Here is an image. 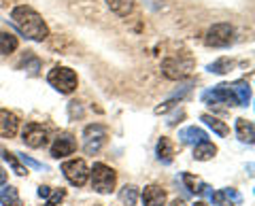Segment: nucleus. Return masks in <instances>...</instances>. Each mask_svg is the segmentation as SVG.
I'll return each mask as SVG.
<instances>
[{
  "label": "nucleus",
  "mask_w": 255,
  "mask_h": 206,
  "mask_svg": "<svg viewBox=\"0 0 255 206\" xmlns=\"http://www.w3.org/2000/svg\"><path fill=\"white\" fill-rule=\"evenodd\" d=\"M21 138H23V142H26L28 147H32V149H41V147L47 145V130L43 128L41 123L30 121V123H26V128H23Z\"/></svg>",
  "instance_id": "9"
},
{
  "label": "nucleus",
  "mask_w": 255,
  "mask_h": 206,
  "mask_svg": "<svg viewBox=\"0 0 255 206\" xmlns=\"http://www.w3.org/2000/svg\"><path fill=\"white\" fill-rule=\"evenodd\" d=\"M107 4L119 17H128L134 11V6H136V0H107Z\"/></svg>",
  "instance_id": "17"
},
{
  "label": "nucleus",
  "mask_w": 255,
  "mask_h": 206,
  "mask_svg": "<svg viewBox=\"0 0 255 206\" xmlns=\"http://www.w3.org/2000/svg\"><path fill=\"white\" fill-rule=\"evenodd\" d=\"M236 134H238V138H241L243 142L253 145V123L249 119H245V117L236 119Z\"/></svg>",
  "instance_id": "19"
},
{
  "label": "nucleus",
  "mask_w": 255,
  "mask_h": 206,
  "mask_svg": "<svg viewBox=\"0 0 255 206\" xmlns=\"http://www.w3.org/2000/svg\"><path fill=\"white\" fill-rule=\"evenodd\" d=\"M90 172H92V187H94V192L111 194L115 189L117 174H115V170L111 168V166H107V164H94V168Z\"/></svg>",
  "instance_id": "2"
},
{
  "label": "nucleus",
  "mask_w": 255,
  "mask_h": 206,
  "mask_svg": "<svg viewBox=\"0 0 255 206\" xmlns=\"http://www.w3.org/2000/svg\"><path fill=\"white\" fill-rule=\"evenodd\" d=\"M119 200H122L126 206H134L138 200V189L134 185H126L122 192H119Z\"/></svg>",
  "instance_id": "23"
},
{
  "label": "nucleus",
  "mask_w": 255,
  "mask_h": 206,
  "mask_svg": "<svg viewBox=\"0 0 255 206\" xmlns=\"http://www.w3.org/2000/svg\"><path fill=\"white\" fill-rule=\"evenodd\" d=\"M211 200H213V204H215V206H234V202L230 200V198H228L226 194H223V189H221V192H213Z\"/></svg>",
  "instance_id": "26"
},
{
  "label": "nucleus",
  "mask_w": 255,
  "mask_h": 206,
  "mask_svg": "<svg viewBox=\"0 0 255 206\" xmlns=\"http://www.w3.org/2000/svg\"><path fill=\"white\" fill-rule=\"evenodd\" d=\"M64 196H66V189H53V192L47 196V206H55L58 202H62L64 200Z\"/></svg>",
  "instance_id": "27"
},
{
  "label": "nucleus",
  "mask_w": 255,
  "mask_h": 206,
  "mask_svg": "<svg viewBox=\"0 0 255 206\" xmlns=\"http://www.w3.org/2000/svg\"><path fill=\"white\" fill-rule=\"evenodd\" d=\"M68 113H70V117H81L83 115V108H81V102H77V100H73V102H70V104H68Z\"/></svg>",
  "instance_id": "29"
},
{
  "label": "nucleus",
  "mask_w": 255,
  "mask_h": 206,
  "mask_svg": "<svg viewBox=\"0 0 255 206\" xmlns=\"http://www.w3.org/2000/svg\"><path fill=\"white\" fill-rule=\"evenodd\" d=\"M105 138H107V130L105 125L100 123H92L83 130V151L87 155H94L100 151V147L105 145Z\"/></svg>",
  "instance_id": "6"
},
{
  "label": "nucleus",
  "mask_w": 255,
  "mask_h": 206,
  "mask_svg": "<svg viewBox=\"0 0 255 206\" xmlns=\"http://www.w3.org/2000/svg\"><path fill=\"white\" fill-rule=\"evenodd\" d=\"M17 36H13L11 32H0V55H9L17 49Z\"/></svg>",
  "instance_id": "20"
},
{
  "label": "nucleus",
  "mask_w": 255,
  "mask_h": 206,
  "mask_svg": "<svg viewBox=\"0 0 255 206\" xmlns=\"http://www.w3.org/2000/svg\"><path fill=\"white\" fill-rule=\"evenodd\" d=\"M142 204L145 206H166V192L159 185H149L142 192Z\"/></svg>",
  "instance_id": "12"
},
{
  "label": "nucleus",
  "mask_w": 255,
  "mask_h": 206,
  "mask_svg": "<svg viewBox=\"0 0 255 206\" xmlns=\"http://www.w3.org/2000/svg\"><path fill=\"white\" fill-rule=\"evenodd\" d=\"M230 66H232V62H230L228 58H221V60H217V62H213V64L209 66V70H211V73L223 75V73H228V70H230Z\"/></svg>",
  "instance_id": "25"
},
{
  "label": "nucleus",
  "mask_w": 255,
  "mask_h": 206,
  "mask_svg": "<svg viewBox=\"0 0 255 206\" xmlns=\"http://www.w3.org/2000/svg\"><path fill=\"white\" fill-rule=\"evenodd\" d=\"M47 81H49V85L55 87L60 94H73L77 90V83H79L75 70H70L66 66H55L53 70H49Z\"/></svg>",
  "instance_id": "3"
},
{
  "label": "nucleus",
  "mask_w": 255,
  "mask_h": 206,
  "mask_svg": "<svg viewBox=\"0 0 255 206\" xmlns=\"http://www.w3.org/2000/svg\"><path fill=\"white\" fill-rule=\"evenodd\" d=\"M11 19L26 38H32V41H45V38L49 36V28H47L45 19L28 4L15 6L11 11Z\"/></svg>",
  "instance_id": "1"
},
{
  "label": "nucleus",
  "mask_w": 255,
  "mask_h": 206,
  "mask_svg": "<svg viewBox=\"0 0 255 206\" xmlns=\"http://www.w3.org/2000/svg\"><path fill=\"white\" fill-rule=\"evenodd\" d=\"M75 149H77V142H75V136L73 134H68V132H64L60 134L58 138L53 140V145H51V157H66L70 153H75Z\"/></svg>",
  "instance_id": "10"
},
{
  "label": "nucleus",
  "mask_w": 255,
  "mask_h": 206,
  "mask_svg": "<svg viewBox=\"0 0 255 206\" xmlns=\"http://www.w3.org/2000/svg\"><path fill=\"white\" fill-rule=\"evenodd\" d=\"M232 92L236 96L238 106H249V102H251V87H249V83L247 81H234L232 83Z\"/></svg>",
  "instance_id": "14"
},
{
  "label": "nucleus",
  "mask_w": 255,
  "mask_h": 206,
  "mask_svg": "<svg viewBox=\"0 0 255 206\" xmlns=\"http://www.w3.org/2000/svg\"><path fill=\"white\" fill-rule=\"evenodd\" d=\"M19 157V160L26 164V166H30V168H34V170H47V166L45 164H41V162H36V160H32L30 155H23V153H15Z\"/></svg>",
  "instance_id": "28"
},
{
  "label": "nucleus",
  "mask_w": 255,
  "mask_h": 206,
  "mask_svg": "<svg viewBox=\"0 0 255 206\" xmlns=\"http://www.w3.org/2000/svg\"><path fill=\"white\" fill-rule=\"evenodd\" d=\"M4 183H6V172L2 166H0V185H4Z\"/></svg>",
  "instance_id": "32"
},
{
  "label": "nucleus",
  "mask_w": 255,
  "mask_h": 206,
  "mask_svg": "<svg viewBox=\"0 0 255 206\" xmlns=\"http://www.w3.org/2000/svg\"><path fill=\"white\" fill-rule=\"evenodd\" d=\"M0 153H2V157H4V160L11 164V168H13V172H15V174H19V177H23V174H28V170L23 168V166L17 162V155H15V153L6 151V149H0Z\"/></svg>",
  "instance_id": "24"
},
{
  "label": "nucleus",
  "mask_w": 255,
  "mask_h": 206,
  "mask_svg": "<svg viewBox=\"0 0 255 206\" xmlns=\"http://www.w3.org/2000/svg\"><path fill=\"white\" fill-rule=\"evenodd\" d=\"M19 128V119L17 115H13L11 110L0 108V136L2 138H13L17 134Z\"/></svg>",
  "instance_id": "11"
},
{
  "label": "nucleus",
  "mask_w": 255,
  "mask_h": 206,
  "mask_svg": "<svg viewBox=\"0 0 255 206\" xmlns=\"http://www.w3.org/2000/svg\"><path fill=\"white\" fill-rule=\"evenodd\" d=\"M62 172L66 181L75 187H83L87 183V177H90V168L83 160H68L62 164Z\"/></svg>",
  "instance_id": "5"
},
{
  "label": "nucleus",
  "mask_w": 255,
  "mask_h": 206,
  "mask_svg": "<svg viewBox=\"0 0 255 206\" xmlns=\"http://www.w3.org/2000/svg\"><path fill=\"white\" fill-rule=\"evenodd\" d=\"M172 157H174V147H172V142H170V138L162 136V138L157 140V160L162 162V164H170Z\"/></svg>",
  "instance_id": "18"
},
{
  "label": "nucleus",
  "mask_w": 255,
  "mask_h": 206,
  "mask_svg": "<svg viewBox=\"0 0 255 206\" xmlns=\"http://www.w3.org/2000/svg\"><path fill=\"white\" fill-rule=\"evenodd\" d=\"M223 194H226V196H228V198H230V200H232L234 204H241V202H243V196H241V194H238V192H236V189H232V187L223 189Z\"/></svg>",
  "instance_id": "30"
},
{
  "label": "nucleus",
  "mask_w": 255,
  "mask_h": 206,
  "mask_svg": "<svg viewBox=\"0 0 255 206\" xmlns=\"http://www.w3.org/2000/svg\"><path fill=\"white\" fill-rule=\"evenodd\" d=\"M179 138L183 145H198V142L202 140H209V134H206L202 128H198V125H189V128H183L179 132Z\"/></svg>",
  "instance_id": "13"
},
{
  "label": "nucleus",
  "mask_w": 255,
  "mask_h": 206,
  "mask_svg": "<svg viewBox=\"0 0 255 206\" xmlns=\"http://www.w3.org/2000/svg\"><path fill=\"white\" fill-rule=\"evenodd\" d=\"M183 183L187 185V189L191 194H202V196H213V192H211V187L206 185V183H202L200 179H194L191 174H187V172H183Z\"/></svg>",
  "instance_id": "15"
},
{
  "label": "nucleus",
  "mask_w": 255,
  "mask_h": 206,
  "mask_svg": "<svg viewBox=\"0 0 255 206\" xmlns=\"http://www.w3.org/2000/svg\"><path fill=\"white\" fill-rule=\"evenodd\" d=\"M194 206H209V204H206V202H202V200H198Z\"/></svg>",
  "instance_id": "34"
},
{
  "label": "nucleus",
  "mask_w": 255,
  "mask_h": 206,
  "mask_svg": "<svg viewBox=\"0 0 255 206\" xmlns=\"http://www.w3.org/2000/svg\"><path fill=\"white\" fill-rule=\"evenodd\" d=\"M200 119H202L206 125H209L213 132H217L219 136H228V134H230V128H228V125L223 123V121H219L217 117H213V115H202Z\"/></svg>",
  "instance_id": "22"
},
{
  "label": "nucleus",
  "mask_w": 255,
  "mask_h": 206,
  "mask_svg": "<svg viewBox=\"0 0 255 206\" xmlns=\"http://www.w3.org/2000/svg\"><path fill=\"white\" fill-rule=\"evenodd\" d=\"M202 100L206 104H217V102H223V104H230V106H238L236 96L232 92V85L228 83H221V85H215L213 90L204 92L202 94Z\"/></svg>",
  "instance_id": "8"
},
{
  "label": "nucleus",
  "mask_w": 255,
  "mask_h": 206,
  "mask_svg": "<svg viewBox=\"0 0 255 206\" xmlns=\"http://www.w3.org/2000/svg\"><path fill=\"white\" fill-rule=\"evenodd\" d=\"M49 194H51V187H47V185H41V187H38V196H41V198H47Z\"/></svg>",
  "instance_id": "31"
},
{
  "label": "nucleus",
  "mask_w": 255,
  "mask_h": 206,
  "mask_svg": "<svg viewBox=\"0 0 255 206\" xmlns=\"http://www.w3.org/2000/svg\"><path fill=\"white\" fill-rule=\"evenodd\" d=\"M215 153H217V147H215L211 140H202L194 147V160H198V162L211 160V157H215Z\"/></svg>",
  "instance_id": "16"
},
{
  "label": "nucleus",
  "mask_w": 255,
  "mask_h": 206,
  "mask_svg": "<svg viewBox=\"0 0 255 206\" xmlns=\"http://www.w3.org/2000/svg\"><path fill=\"white\" fill-rule=\"evenodd\" d=\"M170 206H187L185 202H183V200H179V198H177V200H172V204Z\"/></svg>",
  "instance_id": "33"
},
{
  "label": "nucleus",
  "mask_w": 255,
  "mask_h": 206,
  "mask_svg": "<svg viewBox=\"0 0 255 206\" xmlns=\"http://www.w3.org/2000/svg\"><path fill=\"white\" fill-rule=\"evenodd\" d=\"M0 204L2 206H21V200H19V194H17V187H4L0 192Z\"/></svg>",
  "instance_id": "21"
},
{
  "label": "nucleus",
  "mask_w": 255,
  "mask_h": 206,
  "mask_svg": "<svg viewBox=\"0 0 255 206\" xmlns=\"http://www.w3.org/2000/svg\"><path fill=\"white\" fill-rule=\"evenodd\" d=\"M206 45L209 47H228L234 41V28L230 23H215L206 32Z\"/></svg>",
  "instance_id": "7"
},
{
  "label": "nucleus",
  "mask_w": 255,
  "mask_h": 206,
  "mask_svg": "<svg viewBox=\"0 0 255 206\" xmlns=\"http://www.w3.org/2000/svg\"><path fill=\"white\" fill-rule=\"evenodd\" d=\"M194 68V60L191 55L187 53H179V55H172V58H166L162 62V73L168 77V79H183L191 73Z\"/></svg>",
  "instance_id": "4"
}]
</instances>
